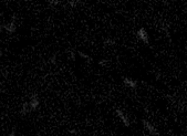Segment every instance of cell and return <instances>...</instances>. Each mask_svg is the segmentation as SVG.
<instances>
[{
    "instance_id": "1",
    "label": "cell",
    "mask_w": 187,
    "mask_h": 136,
    "mask_svg": "<svg viewBox=\"0 0 187 136\" xmlns=\"http://www.w3.org/2000/svg\"><path fill=\"white\" fill-rule=\"evenodd\" d=\"M136 37L144 43V44H150V37L148 33L144 28H141L136 31Z\"/></svg>"
},
{
    "instance_id": "9",
    "label": "cell",
    "mask_w": 187,
    "mask_h": 136,
    "mask_svg": "<svg viewBox=\"0 0 187 136\" xmlns=\"http://www.w3.org/2000/svg\"><path fill=\"white\" fill-rule=\"evenodd\" d=\"M69 2L71 4V6H75V4L78 2V0H69Z\"/></svg>"
},
{
    "instance_id": "8",
    "label": "cell",
    "mask_w": 187,
    "mask_h": 136,
    "mask_svg": "<svg viewBox=\"0 0 187 136\" xmlns=\"http://www.w3.org/2000/svg\"><path fill=\"white\" fill-rule=\"evenodd\" d=\"M78 54L82 58V59H85V60H87V61H91V59H90V57L87 54H85V53H83V52H81V51H79L78 52Z\"/></svg>"
},
{
    "instance_id": "5",
    "label": "cell",
    "mask_w": 187,
    "mask_h": 136,
    "mask_svg": "<svg viewBox=\"0 0 187 136\" xmlns=\"http://www.w3.org/2000/svg\"><path fill=\"white\" fill-rule=\"evenodd\" d=\"M29 103V106H30V110L31 111H34L39 107V104H40V102H39V99H38V96L36 94H33V95L30 97V101L28 102Z\"/></svg>"
},
{
    "instance_id": "3",
    "label": "cell",
    "mask_w": 187,
    "mask_h": 136,
    "mask_svg": "<svg viewBox=\"0 0 187 136\" xmlns=\"http://www.w3.org/2000/svg\"><path fill=\"white\" fill-rule=\"evenodd\" d=\"M142 123H143V126H144V128H145L146 131L148 132V134L150 135H160V132L156 130L155 127L152 125L150 122H147V121H145V120H143L142 121Z\"/></svg>"
},
{
    "instance_id": "4",
    "label": "cell",
    "mask_w": 187,
    "mask_h": 136,
    "mask_svg": "<svg viewBox=\"0 0 187 136\" xmlns=\"http://www.w3.org/2000/svg\"><path fill=\"white\" fill-rule=\"evenodd\" d=\"M115 113H116V115L119 116V118L121 120V121H122V123H123L125 126L128 127L130 125H131V123H130V120H128V116L125 113H124L122 110L116 109V110H115Z\"/></svg>"
},
{
    "instance_id": "2",
    "label": "cell",
    "mask_w": 187,
    "mask_h": 136,
    "mask_svg": "<svg viewBox=\"0 0 187 136\" xmlns=\"http://www.w3.org/2000/svg\"><path fill=\"white\" fill-rule=\"evenodd\" d=\"M0 29H4V30L7 31L8 33H14V32H16V30H17V24H16L14 18L12 19L9 23H6V24L0 26Z\"/></svg>"
},
{
    "instance_id": "6",
    "label": "cell",
    "mask_w": 187,
    "mask_h": 136,
    "mask_svg": "<svg viewBox=\"0 0 187 136\" xmlns=\"http://www.w3.org/2000/svg\"><path fill=\"white\" fill-rule=\"evenodd\" d=\"M123 83L124 85L132 89V90H135L137 87V82L135 80L131 79V77H123Z\"/></svg>"
},
{
    "instance_id": "7",
    "label": "cell",
    "mask_w": 187,
    "mask_h": 136,
    "mask_svg": "<svg viewBox=\"0 0 187 136\" xmlns=\"http://www.w3.org/2000/svg\"><path fill=\"white\" fill-rule=\"evenodd\" d=\"M31 110H30V106H29V103L26 102L24 104L22 105V107H21V111H20V114H22V115H26L30 112Z\"/></svg>"
}]
</instances>
